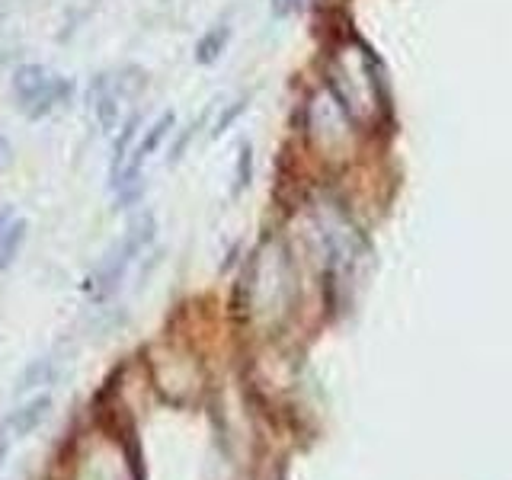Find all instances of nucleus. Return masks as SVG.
I'll list each match as a JSON object with an SVG mask.
<instances>
[{
    "mask_svg": "<svg viewBox=\"0 0 512 480\" xmlns=\"http://www.w3.org/2000/svg\"><path fill=\"white\" fill-rule=\"evenodd\" d=\"M154 234H157V218L151 212L138 215L132 224H128V231L106 250V256L87 276V285H84L87 298L100 304V301H109L112 295H116L119 285L128 276V269H132L138 256H144V250L154 244Z\"/></svg>",
    "mask_w": 512,
    "mask_h": 480,
    "instance_id": "obj_1",
    "label": "nucleus"
},
{
    "mask_svg": "<svg viewBox=\"0 0 512 480\" xmlns=\"http://www.w3.org/2000/svg\"><path fill=\"white\" fill-rule=\"evenodd\" d=\"M173 125H176V116L167 109V112H160V116L151 122V128H144V138L132 148V154H128L122 170L116 173V180H109V189L119 196L116 208H125V202L138 199V192H141V170L160 151V144L167 141V135L173 132Z\"/></svg>",
    "mask_w": 512,
    "mask_h": 480,
    "instance_id": "obj_2",
    "label": "nucleus"
},
{
    "mask_svg": "<svg viewBox=\"0 0 512 480\" xmlns=\"http://www.w3.org/2000/svg\"><path fill=\"white\" fill-rule=\"evenodd\" d=\"M141 87H144V77L138 68L96 74L90 84V112H93L96 125H100L103 132H112V128L119 125V112H122L125 100H132Z\"/></svg>",
    "mask_w": 512,
    "mask_h": 480,
    "instance_id": "obj_3",
    "label": "nucleus"
},
{
    "mask_svg": "<svg viewBox=\"0 0 512 480\" xmlns=\"http://www.w3.org/2000/svg\"><path fill=\"white\" fill-rule=\"evenodd\" d=\"M71 96H74V80H71V77H64V74H52V80H48V87L23 109V116H26L29 122H42V119L52 116L55 109L68 106V103H71Z\"/></svg>",
    "mask_w": 512,
    "mask_h": 480,
    "instance_id": "obj_4",
    "label": "nucleus"
},
{
    "mask_svg": "<svg viewBox=\"0 0 512 480\" xmlns=\"http://www.w3.org/2000/svg\"><path fill=\"white\" fill-rule=\"evenodd\" d=\"M52 410V394H36L29 397L26 404H20L7 420V436L10 439H26L29 432H36V426H42V420Z\"/></svg>",
    "mask_w": 512,
    "mask_h": 480,
    "instance_id": "obj_5",
    "label": "nucleus"
},
{
    "mask_svg": "<svg viewBox=\"0 0 512 480\" xmlns=\"http://www.w3.org/2000/svg\"><path fill=\"white\" fill-rule=\"evenodd\" d=\"M228 45H231V26L218 23L196 42V48H192V58H196V64H202V68H208V64L221 61V55L228 52Z\"/></svg>",
    "mask_w": 512,
    "mask_h": 480,
    "instance_id": "obj_6",
    "label": "nucleus"
},
{
    "mask_svg": "<svg viewBox=\"0 0 512 480\" xmlns=\"http://www.w3.org/2000/svg\"><path fill=\"white\" fill-rule=\"evenodd\" d=\"M26 237H29V221L13 215V221L4 228V234H0V276H4V272H7L16 260H20Z\"/></svg>",
    "mask_w": 512,
    "mask_h": 480,
    "instance_id": "obj_7",
    "label": "nucleus"
},
{
    "mask_svg": "<svg viewBox=\"0 0 512 480\" xmlns=\"http://www.w3.org/2000/svg\"><path fill=\"white\" fill-rule=\"evenodd\" d=\"M138 125H141V116H128L122 122V132L116 138V144H112V160H109V180H116V173L122 170V164L128 160V154H132V141L138 135Z\"/></svg>",
    "mask_w": 512,
    "mask_h": 480,
    "instance_id": "obj_8",
    "label": "nucleus"
},
{
    "mask_svg": "<svg viewBox=\"0 0 512 480\" xmlns=\"http://www.w3.org/2000/svg\"><path fill=\"white\" fill-rule=\"evenodd\" d=\"M55 368H58V362L52 356H42L36 362H29V368H26L23 378H20V384H16V394H26L32 388H42V384H52Z\"/></svg>",
    "mask_w": 512,
    "mask_h": 480,
    "instance_id": "obj_9",
    "label": "nucleus"
},
{
    "mask_svg": "<svg viewBox=\"0 0 512 480\" xmlns=\"http://www.w3.org/2000/svg\"><path fill=\"white\" fill-rule=\"evenodd\" d=\"M250 176H253V148L244 141L237 148V164H234V196L250 186Z\"/></svg>",
    "mask_w": 512,
    "mask_h": 480,
    "instance_id": "obj_10",
    "label": "nucleus"
},
{
    "mask_svg": "<svg viewBox=\"0 0 512 480\" xmlns=\"http://www.w3.org/2000/svg\"><path fill=\"white\" fill-rule=\"evenodd\" d=\"M247 109V100H237L234 106H228V109H224L221 112V119L215 122V128H212V138H221L224 132H228V128L237 122V116H240V112H244Z\"/></svg>",
    "mask_w": 512,
    "mask_h": 480,
    "instance_id": "obj_11",
    "label": "nucleus"
},
{
    "mask_svg": "<svg viewBox=\"0 0 512 480\" xmlns=\"http://www.w3.org/2000/svg\"><path fill=\"white\" fill-rule=\"evenodd\" d=\"M10 164H13V144L4 132H0V170H7Z\"/></svg>",
    "mask_w": 512,
    "mask_h": 480,
    "instance_id": "obj_12",
    "label": "nucleus"
},
{
    "mask_svg": "<svg viewBox=\"0 0 512 480\" xmlns=\"http://www.w3.org/2000/svg\"><path fill=\"white\" fill-rule=\"evenodd\" d=\"M272 4H276L279 13H285V10H295V7L301 4V0H272Z\"/></svg>",
    "mask_w": 512,
    "mask_h": 480,
    "instance_id": "obj_13",
    "label": "nucleus"
},
{
    "mask_svg": "<svg viewBox=\"0 0 512 480\" xmlns=\"http://www.w3.org/2000/svg\"><path fill=\"white\" fill-rule=\"evenodd\" d=\"M10 221H13V212H10V208H0V234H4V228H7Z\"/></svg>",
    "mask_w": 512,
    "mask_h": 480,
    "instance_id": "obj_14",
    "label": "nucleus"
},
{
    "mask_svg": "<svg viewBox=\"0 0 512 480\" xmlns=\"http://www.w3.org/2000/svg\"><path fill=\"white\" fill-rule=\"evenodd\" d=\"M7 452H10V436H4V439H0V464H4Z\"/></svg>",
    "mask_w": 512,
    "mask_h": 480,
    "instance_id": "obj_15",
    "label": "nucleus"
},
{
    "mask_svg": "<svg viewBox=\"0 0 512 480\" xmlns=\"http://www.w3.org/2000/svg\"><path fill=\"white\" fill-rule=\"evenodd\" d=\"M4 20H7V10H4V7H0V26H4Z\"/></svg>",
    "mask_w": 512,
    "mask_h": 480,
    "instance_id": "obj_16",
    "label": "nucleus"
}]
</instances>
